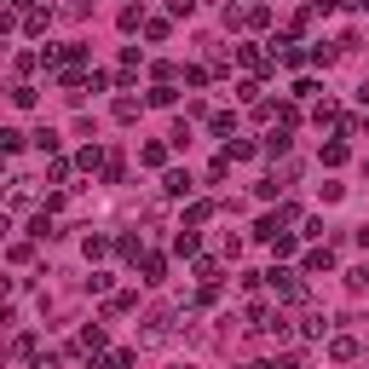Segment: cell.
Listing matches in <instances>:
<instances>
[{"label":"cell","mask_w":369,"mask_h":369,"mask_svg":"<svg viewBox=\"0 0 369 369\" xmlns=\"http://www.w3.org/2000/svg\"><path fill=\"white\" fill-rule=\"evenodd\" d=\"M266 283H271V288H277V295H283V300H300V295H306V288H300V277H295V271H277V266H271V271H266Z\"/></svg>","instance_id":"obj_1"},{"label":"cell","mask_w":369,"mask_h":369,"mask_svg":"<svg viewBox=\"0 0 369 369\" xmlns=\"http://www.w3.org/2000/svg\"><path fill=\"white\" fill-rule=\"evenodd\" d=\"M329 358H335V363L358 358V341H352V335H335V341H329Z\"/></svg>","instance_id":"obj_2"},{"label":"cell","mask_w":369,"mask_h":369,"mask_svg":"<svg viewBox=\"0 0 369 369\" xmlns=\"http://www.w3.org/2000/svg\"><path fill=\"white\" fill-rule=\"evenodd\" d=\"M99 346H104V329L99 323H87L81 335H75V352H99Z\"/></svg>","instance_id":"obj_3"},{"label":"cell","mask_w":369,"mask_h":369,"mask_svg":"<svg viewBox=\"0 0 369 369\" xmlns=\"http://www.w3.org/2000/svg\"><path fill=\"white\" fill-rule=\"evenodd\" d=\"M162 190H168V197H190V173H179V168H173L168 179H162Z\"/></svg>","instance_id":"obj_4"},{"label":"cell","mask_w":369,"mask_h":369,"mask_svg":"<svg viewBox=\"0 0 369 369\" xmlns=\"http://www.w3.org/2000/svg\"><path fill=\"white\" fill-rule=\"evenodd\" d=\"M162 271H168L162 254H144V283H162Z\"/></svg>","instance_id":"obj_5"},{"label":"cell","mask_w":369,"mask_h":369,"mask_svg":"<svg viewBox=\"0 0 369 369\" xmlns=\"http://www.w3.org/2000/svg\"><path fill=\"white\" fill-rule=\"evenodd\" d=\"M329 266H335L329 248H312V254H306V271H329Z\"/></svg>","instance_id":"obj_6"},{"label":"cell","mask_w":369,"mask_h":369,"mask_svg":"<svg viewBox=\"0 0 369 369\" xmlns=\"http://www.w3.org/2000/svg\"><path fill=\"white\" fill-rule=\"evenodd\" d=\"M133 358H127V352H110V358H99V363H87V369H127Z\"/></svg>","instance_id":"obj_7"},{"label":"cell","mask_w":369,"mask_h":369,"mask_svg":"<svg viewBox=\"0 0 369 369\" xmlns=\"http://www.w3.org/2000/svg\"><path fill=\"white\" fill-rule=\"evenodd\" d=\"M0 144H6V156H18V150H23V133H18V127H6V133H0Z\"/></svg>","instance_id":"obj_8"},{"label":"cell","mask_w":369,"mask_h":369,"mask_svg":"<svg viewBox=\"0 0 369 369\" xmlns=\"http://www.w3.org/2000/svg\"><path fill=\"white\" fill-rule=\"evenodd\" d=\"M323 329H329V317H317V312L306 317V323H300V335H312V341H317V335H323Z\"/></svg>","instance_id":"obj_9"},{"label":"cell","mask_w":369,"mask_h":369,"mask_svg":"<svg viewBox=\"0 0 369 369\" xmlns=\"http://www.w3.org/2000/svg\"><path fill=\"white\" fill-rule=\"evenodd\" d=\"M346 288H369V266H352L346 271Z\"/></svg>","instance_id":"obj_10"},{"label":"cell","mask_w":369,"mask_h":369,"mask_svg":"<svg viewBox=\"0 0 369 369\" xmlns=\"http://www.w3.org/2000/svg\"><path fill=\"white\" fill-rule=\"evenodd\" d=\"M190 6H197V0H168V12H173V18H190Z\"/></svg>","instance_id":"obj_11"},{"label":"cell","mask_w":369,"mask_h":369,"mask_svg":"<svg viewBox=\"0 0 369 369\" xmlns=\"http://www.w3.org/2000/svg\"><path fill=\"white\" fill-rule=\"evenodd\" d=\"M266 369H300V358H283V363H266Z\"/></svg>","instance_id":"obj_12"},{"label":"cell","mask_w":369,"mask_h":369,"mask_svg":"<svg viewBox=\"0 0 369 369\" xmlns=\"http://www.w3.org/2000/svg\"><path fill=\"white\" fill-rule=\"evenodd\" d=\"M329 6H341V0H312V12H329Z\"/></svg>","instance_id":"obj_13"},{"label":"cell","mask_w":369,"mask_h":369,"mask_svg":"<svg viewBox=\"0 0 369 369\" xmlns=\"http://www.w3.org/2000/svg\"><path fill=\"white\" fill-rule=\"evenodd\" d=\"M6 6H12V12H23V6H35V0H6Z\"/></svg>","instance_id":"obj_14"},{"label":"cell","mask_w":369,"mask_h":369,"mask_svg":"<svg viewBox=\"0 0 369 369\" xmlns=\"http://www.w3.org/2000/svg\"><path fill=\"white\" fill-rule=\"evenodd\" d=\"M346 6H352V12H369V0H346Z\"/></svg>","instance_id":"obj_15"}]
</instances>
